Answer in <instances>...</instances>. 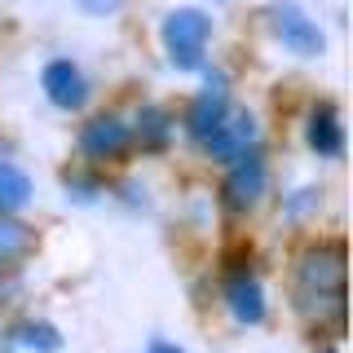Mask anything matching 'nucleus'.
Returning <instances> with one entry per match:
<instances>
[{"label":"nucleus","instance_id":"obj_11","mask_svg":"<svg viewBox=\"0 0 353 353\" xmlns=\"http://www.w3.org/2000/svg\"><path fill=\"white\" fill-rule=\"evenodd\" d=\"M31 248H36V230L14 212H0V261H22Z\"/></svg>","mask_w":353,"mask_h":353},{"label":"nucleus","instance_id":"obj_18","mask_svg":"<svg viewBox=\"0 0 353 353\" xmlns=\"http://www.w3.org/2000/svg\"><path fill=\"white\" fill-rule=\"evenodd\" d=\"M323 353H336V349H323Z\"/></svg>","mask_w":353,"mask_h":353},{"label":"nucleus","instance_id":"obj_15","mask_svg":"<svg viewBox=\"0 0 353 353\" xmlns=\"http://www.w3.org/2000/svg\"><path fill=\"white\" fill-rule=\"evenodd\" d=\"M305 208H318V190H305V194H292V199H287V216H292V221L309 216Z\"/></svg>","mask_w":353,"mask_h":353},{"label":"nucleus","instance_id":"obj_17","mask_svg":"<svg viewBox=\"0 0 353 353\" xmlns=\"http://www.w3.org/2000/svg\"><path fill=\"white\" fill-rule=\"evenodd\" d=\"M150 353H185V349H176V345H154Z\"/></svg>","mask_w":353,"mask_h":353},{"label":"nucleus","instance_id":"obj_1","mask_svg":"<svg viewBox=\"0 0 353 353\" xmlns=\"http://www.w3.org/2000/svg\"><path fill=\"white\" fill-rule=\"evenodd\" d=\"M345 279L349 261L340 243H314L292 265V305L309 327L345 331Z\"/></svg>","mask_w":353,"mask_h":353},{"label":"nucleus","instance_id":"obj_4","mask_svg":"<svg viewBox=\"0 0 353 353\" xmlns=\"http://www.w3.org/2000/svg\"><path fill=\"white\" fill-rule=\"evenodd\" d=\"M252 141H256V119H252L248 110L230 106V115L221 119V124L208 132L199 146L212 154V159H221V163H234L239 154H248V150H252Z\"/></svg>","mask_w":353,"mask_h":353},{"label":"nucleus","instance_id":"obj_10","mask_svg":"<svg viewBox=\"0 0 353 353\" xmlns=\"http://www.w3.org/2000/svg\"><path fill=\"white\" fill-rule=\"evenodd\" d=\"M305 141H309V150L323 154V159H336V154L345 150V124H340V110L331 102H318L314 110H309Z\"/></svg>","mask_w":353,"mask_h":353},{"label":"nucleus","instance_id":"obj_7","mask_svg":"<svg viewBox=\"0 0 353 353\" xmlns=\"http://www.w3.org/2000/svg\"><path fill=\"white\" fill-rule=\"evenodd\" d=\"M40 84H44V97H49L53 106H62V110H80L88 102V80L71 58L49 62L44 75H40Z\"/></svg>","mask_w":353,"mask_h":353},{"label":"nucleus","instance_id":"obj_13","mask_svg":"<svg viewBox=\"0 0 353 353\" xmlns=\"http://www.w3.org/2000/svg\"><path fill=\"white\" fill-rule=\"evenodd\" d=\"M31 199V176L14 168V163H0V212H18Z\"/></svg>","mask_w":353,"mask_h":353},{"label":"nucleus","instance_id":"obj_14","mask_svg":"<svg viewBox=\"0 0 353 353\" xmlns=\"http://www.w3.org/2000/svg\"><path fill=\"white\" fill-rule=\"evenodd\" d=\"M18 345H27V349H36V353H58L62 349V336H58V327H49L44 318H27V323L18 327Z\"/></svg>","mask_w":353,"mask_h":353},{"label":"nucleus","instance_id":"obj_3","mask_svg":"<svg viewBox=\"0 0 353 353\" xmlns=\"http://www.w3.org/2000/svg\"><path fill=\"white\" fill-rule=\"evenodd\" d=\"M80 150L93 163H115L132 150V128L119 115H97V119H88L84 132H80Z\"/></svg>","mask_w":353,"mask_h":353},{"label":"nucleus","instance_id":"obj_8","mask_svg":"<svg viewBox=\"0 0 353 353\" xmlns=\"http://www.w3.org/2000/svg\"><path fill=\"white\" fill-rule=\"evenodd\" d=\"M225 301H230V314H234L239 323H261L265 318V292H261L256 274H252L248 265H234V270L225 274Z\"/></svg>","mask_w":353,"mask_h":353},{"label":"nucleus","instance_id":"obj_12","mask_svg":"<svg viewBox=\"0 0 353 353\" xmlns=\"http://www.w3.org/2000/svg\"><path fill=\"white\" fill-rule=\"evenodd\" d=\"M132 141L146 146V150H163V141H168V110L141 106L137 110V128H132Z\"/></svg>","mask_w":353,"mask_h":353},{"label":"nucleus","instance_id":"obj_16","mask_svg":"<svg viewBox=\"0 0 353 353\" xmlns=\"http://www.w3.org/2000/svg\"><path fill=\"white\" fill-rule=\"evenodd\" d=\"M80 9L84 14H115L119 0H80Z\"/></svg>","mask_w":353,"mask_h":353},{"label":"nucleus","instance_id":"obj_6","mask_svg":"<svg viewBox=\"0 0 353 353\" xmlns=\"http://www.w3.org/2000/svg\"><path fill=\"white\" fill-rule=\"evenodd\" d=\"M261 194H265V163L256 150H248L234 159V168L225 176V208L230 212H248V208H256Z\"/></svg>","mask_w":353,"mask_h":353},{"label":"nucleus","instance_id":"obj_9","mask_svg":"<svg viewBox=\"0 0 353 353\" xmlns=\"http://www.w3.org/2000/svg\"><path fill=\"white\" fill-rule=\"evenodd\" d=\"M225 115H230V93H225V84H221V80H208V88L190 102V115H185V132H190L194 141H203Z\"/></svg>","mask_w":353,"mask_h":353},{"label":"nucleus","instance_id":"obj_5","mask_svg":"<svg viewBox=\"0 0 353 353\" xmlns=\"http://www.w3.org/2000/svg\"><path fill=\"white\" fill-rule=\"evenodd\" d=\"M265 18H270L274 36H279L292 53H301V58H314V53H323V31H318V22L309 18L305 9H296V5H274Z\"/></svg>","mask_w":353,"mask_h":353},{"label":"nucleus","instance_id":"obj_2","mask_svg":"<svg viewBox=\"0 0 353 353\" xmlns=\"http://www.w3.org/2000/svg\"><path fill=\"white\" fill-rule=\"evenodd\" d=\"M159 36L176 71H203V53H208V40H212V18L203 9H172L163 18Z\"/></svg>","mask_w":353,"mask_h":353}]
</instances>
